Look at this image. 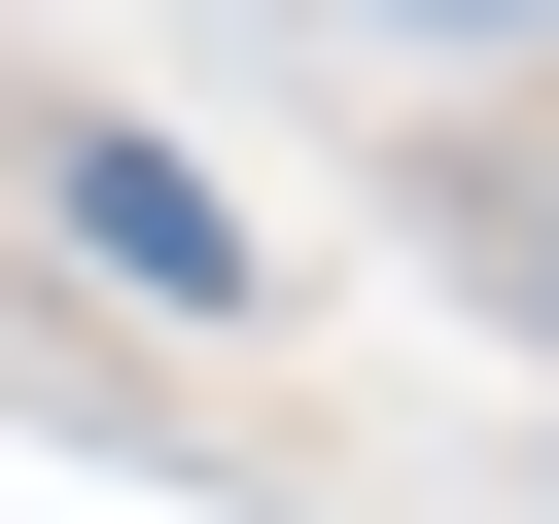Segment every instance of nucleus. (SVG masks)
<instances>
[{
  "instance_id": "nucleus-1",
  "label": "nucleus",
  "mask_w": 559,
  "mask_h": 524,
  "mask_svg": "<svg viewBox=\"0 0 559 524\" xmlns=\"http://www.w3.org/2000/svg\"><path fill=\"white\" fill-rule=\"evenodd\" d=\"M35 210H70V245L140 279V314H245V210H210L175 140H35Z\"/></svg>"
}]
</instances>
